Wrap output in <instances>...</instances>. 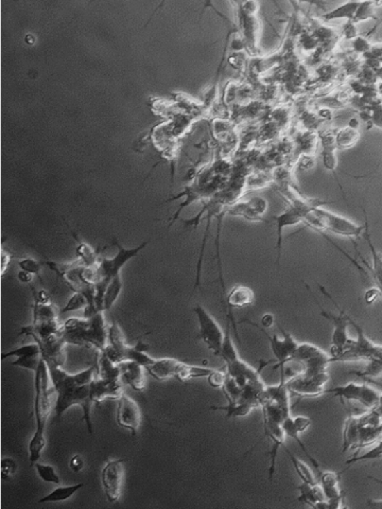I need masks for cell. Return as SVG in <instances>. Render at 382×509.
Wrapping results in <instances>:
<instances>
[{
  "mask_svg": "<svg viewBox=\"0 0 382 509\" xmlns=\"http://www.w3.org/2000/svg\"><path fill=\"white\" fill-rule=\"evenodd\" d=\"M283 448H285V451L287 452L289 458H290L291 462H292L293 465V468H294V470L297 472V476L301 478V482L309 483V484H315V483H317L315 482V474H313L310 467H309L308 465H306L303 460L295 458V456H293V454L291 453L285 447H283Z\"/></svg>",
  "mask_w": 382,
  "mask_h": 509,
  "instance_id": "f546056e",
  "label": "cell"
},
{
  "mask_svg": "<svg viewBox=\"0 0 382 509\" xmlns=\"http://www.w3.org/2000/svg\"><path fill=\"white\" fill-rule=\"evenodd\" d=\"M42 356H30V357L16 358L15 361L12 362V365L16 367L24 368V369L35 372L38 365L41 363Z\"/></svg>",
  "mask_w": 382,
  "mask_h": 509,
  "instance_id": "f35d334b",
  "label": "cell"
},
{
  "mask_svg": "<svg viewBox=\"0 0 382 509\" xmlns=\"http://www.w3.org/2000/svg\"><path fill=\"white\" fill-rule=\"evenodd\" d=\"M382 458V438L381 440H377V444H375V446L373 447V448L369 450V451H367V453L363 454V456H358V458H351V460H347V462H345V465H347V468L344 469L343 472H347V469L349 468V467L353 466L354 464H356V462H365V460H377V458ZM341 472V474H342Z\"/></svg>",
  "mask_w": 382,
  "mask_h": 509,
  "instance_id": "8d00e7d4",
  "label": "cell"
},
{
  "mask_svg": "<svg viewBox=\"0 0 382 509\" xmlns=\"http://www.w3.org/2000/svg\"><path fill=\"white\" fill-rule=\"evenodd\" d=\"M255 301V293L251 287L245 285H235L226 297L229 310L235 308H244L252 305Z\"/></svg>",
  "mask_w": 382,
  "mask_h": 509,
  "instance_id": "44dd1931",
  "label": "cell"
},
{
  "mask_svg": "<svg viewBox=\"0 0 382 509\" xmlns=\"http://www.w3.org/2000/svg\"><path fill=\"white\" fill-rule=\"evenodd\" d=\"M375 3L367 1V3H360L359 8L356 12L355 17H354L351 23L359 24L361 22L369 21L372 18L375 17Z\"/></svg>",
  "mask_w": 382,
  "mask_h": 509,
  "instance_id": "74e56055",
  "label": "cell"
},
{
  "mask_svg": "<svg viewBox=\"0 0 382 509\" xmlns=\"http://www.w3.org/2000/svg\"><path fill=\"white\" fill-rule=\"evenodd\" d=\"M122 290V281L119 276L115 277L110 281L108 287H106V293L103 297V311L106 312L112 309L113 306L119 299L120 293Z\"/></svg>",
  "mask_w": 382,
  "mask_h": 509,
  "instance_id": "f1b7e54d",
  "label": "cell"
},
{
  "mask_svg": "<svg viewBox=\"0 0 382 509\" xmlns=\"http://www.w3.org/2000/svg\"><path fill=\"white\" fill-rule=\"evenodd\" d=\"M263 432H265V437L269 438L272 444L270 452V467H269V480L271 481L274 476L275 468H276L279 450L285 444L287 436H285L281 422L265 417V416H263Z\"/></svg>",
  "mask_w": 382,
  "mask_h": 509,
  "instance_id": "4fadbf2b",
  "label": "cell"
},
{
  "mask_svg": "<svg viewBox=\"0 0 382 509\" xmlns=\"http://www.w3.org/2000/svg\"><path fill=\"white\" fill-rule=\"evenodd\" d=\"M90 308V301H88V297L80 293V292H74V294L70 297L68 303L60 310V315H66L69 312L79 311V310H85Z\"/></svg>",
  "mask_w": 382,
  "mask_h": 509,
  "instance_id": "1f68e13d",
  "label": "cell"
},
{
  "mask_svg": "<svg viewBox=\"0 0 382 509\" xmlns=\"http://www.w3.org/2000/svg\"><path fill=\"white\" fill-rule=\"evenodd\" d=\"M214 368L205 367V366L191 365L184 362H181L178 368L176 379L181 382H187L191 379H200L207 378L210 374L214 373Z\"/></svg>",
  "mask_w": 382,
  "mask_h": 509,
  "instance_id": "603a6c76",
  "label": "cell"
},
{
  "mask_svg": "<svg viewBox=\"0 0 382 509\" xmlns=\"http://www.w3.org/2000/svg\"><path fill=\"white\" fill-rule=\"evenodd\" d=\"M324 395H331L333 397L343 398L347 401L358 402L369 410L377 408L382 400V394L377 390L355 382L325 390Z\"/></svg>",
  "mask_w": 382,
  "mask_h": 509,
  "instance_id": "ba28073f",
  "label": "cell"
},
{
  "mask_svg": "<svg viewBox=\"0 0 382 509\" xmlns=\"http://www.w3.org/2000/svg\"><path fill=\"white\" fill-rule=\"evenodd\" d=\"M360 134L358 128L347 126V128H341L335 134V144L337 149L340 150H347V149L353 148L359 142Z\"/></svg>",
  "mask_w": 382,
  "mask_h": 509,
  "instance_id": "4316f807",
  "label": "cell"
},
{
  "mask_svg": "<svg viewBox=\"0 0 382 509\" xmlns=\"http://www.w3.org/2000/svg\"><path fill=\"white\" fill-rule=\"evenodd\" d=\"M117 424L122 428L130 431L133 436L138 434L142 424V410L135 400L122 394L118 399Z\"/></svg>",
  "mask_w": 382,
  "mask_h": 509,
  "instance_id": "7c38bea8",
  "label": "cell"
},
{
  "mask_svg": "<svg viewBox=\"0 0 382 509\" xmlns=\"http://www.w3.org/2000/svg\"><path fill=\"white\" fill-rule=\"evenodd\" d=\"M120 379L122 383L126 384L134 390L144 392L146 390V375L147 372L144 366L133 361H124L119 363Z\"/></svg>",
  "mask_w": 382,
  "mask_h": 509,
  "instance_id": "2e32d148",
  "label": "cell"
},
{
  "mask_svg": "<svg viewBox=\"0 0 382 509\" xmlns=\"http://www.w3.org/2000/svg\"><path fill=\"white\" fill-rule=\"evenodd\" d=\"M194 312L198 319L199 337L215 357L220 358L225 332H223L215 317L202 306L199 303L194 306Z\"/></svg>",
  "mask_w": 382,
  "mask_h": 509,
  "instance_id": "52a82bcc",
  "label": "cell"
},
{
  "mask_svg": "<svg viewBox=\"0 0 382 509\" xmlns=\"http://www.w3.org/2000/svg\"><path fill=\"white\" fill-rule=\"evenodd\" d=\"M17 265L21 271L28 272V273L32 274L34 276H40L42 265L38 260H35V259L30 258V257L21 259V260L18 261Z\"/></svg>",
  "mask_w": 382,
  "mask_h": 509,
  "instance_id": "ab89813d",
  "label": "cell"
},
{
  "mask_svg": "<svg viewBox=\"0 0 382 509\" xmlns=\"http://www.w3.org/2000/svg\"><path fill=\"white\" fill-rule=\"evenodd\" d=\"M365 221H367V215H365ZM304 222L317 233L327 231V233L345 237V238H359L362 235H365V229H367V222L365 225L357 224L343 215H337V213L323 208L321 204L313 207L305 215Z\"/></svg>",
  "mask_w": 382,
  "mask_h": 509,
  "instance_id": "277c9868",
  "label": "cell"
},
{
  "mask_svg": "<svg viewBox=\"0 0 382 509\" xmlns=\"http://www.w3.org/2000/svg\"><path fill=\"white\" fill-rule=\"evenodd\" d=\"M273 323H274V317L272 315H269V313L263 315V319H261V325L265 328L272 327Z\"/></svg>",
  "mask_w": 382,
  "mask_h": 509,
  "instance_id": "c3c4849f",
  "label": "cell"
},
{
  "mask_svg": "<svg viewBox=\"0 0 382 509\" xmlns=\"http://www.w3.org/2000/svg\"><path fill=\"white\" fill-rule=\"evenodd\" d=\"M359 6L360 1L344 3L340 5L339 7L324 14L322 17L327 22L337 21V19H347V21L351 22L355 17L356 12H357Z\"/></svg>",
  "mask_w": 382,
  "mask_h": 509,
  "instance_id": "d4e9b609",
  "label": "cell"
},
{
  "mask_svg": "<svg viewBox=\"0 0 382 509\" xmlns=\"http://www.w3.org/2000/svg\"><path fill=\"white\" fill-rule=\"evenodd\" d=\"M34 468H35L36 474L38 478L46 483H51V484H61V478L59 474H56V470L51 465L41 464V462H34Z\"/></svg>",
  "mask_w": 382,
  "mask_h": 509,
  "instance_id": "836d02e7",
  "label": "cell"
},
{
  "mask_svg": "<svg viewBox=\"0 0 382 509\" xmlns=\"http://www.w3.org/2000/svg\"><path fill=\"white\" fill-rule=\"evenodd\" d=\"M254 326L258 328L260 331H263V333H265V337H267V341L270 343L273 356H274L275 360H276V367L281 368V374L283 375L285 366L290 363L295 351H297V347H299V343H297V340L289 332L283 329L281 325H279V328L281 333H283V337H279L276 333L270 335L263 328L259 327L258 325Z\"/></svg>",
  "mask_w": 382,
  "mask_h": 509,
  "instance_id": "8fae6325",
  "label": "cell"
},
{
  "mask_svg": "<svg viewBox=\"0 0 382 509\" xmlns=\"http://www.w3.org/2000/svg\"><path fill=\"white\" fill-rule=\"evenodd\" d=\"M220 358L225 362V364L232 363V362L239 359L238 350H237L232 337H231L229 325H227L226 330H225L224 341H223Z\"/></svg>",
  "mask_w": 382,
  "mask_h": 509,
  "instance_id": "4dcf8cb0",
  "label": "cell"
},
{
  "mask_svg": "<svg viewBox=\"0 0 382 509\" xmlns=\"http://www.w3.org/2000/svg\"><path fill=\"white\" fill-rule=\"evenodd\" d=\"M33 276L34 275H32V274L28 273V272L21 271V269L17 273L18 281L22 283H25V285H30L32 281H33Z\"/></svg>",
  "mask_w": 382,
  "mask_h": 509,
  "instance_id": "bcb514c9",
  "label": "cell"
},
{
  "mask_svg": "<svg viewBox=\"0 0 382 509\" xmlns=\"http://www.w3.org/2000/svg\"><path fill=\"white\" fill-rule=\"evenodd\" d=\"M17 472V462L11 458H3L1 460V474L3 478L9 480Z\"/></svg>",
  "mask_w": 382,
  "mask_h": 509,
  "instance_id": "b9f144b4",
  "label": "cell"
},
{
  "mask_svg": "<svg viewBox=\"0 0 382 509\" xmlns=\"http://www.w3.org/2000/svg\"><path fill=\"white\" fill-rule=\"evenodd\" d=\"M10 261H11L10 253H6L3 249V255H1V272H3V275H5L8 267L10 265Z\"/></svg>",
  "mask_w": 382,
  "mask_h": 509,
  "instance_id": "7dc6e473",
  "label": "cell"
},
{
  "mask_svg": "<svg viewBox=\"0 0 382 509\" xmlns=\"http://www.w3.org/2000/svg\"><path fill=\"white\" fill-rule=\"evenodd\" d=\"M267 210V201L261 197H254L247 202L237 203L229 208V212L240 215L249 221H263Z\"/></svg>",
  "mask_w": 382,
  "mask_h": 509,
  "instance_id": "e0dca14e",
  "label": "cell"
},
{
  "mask_svg": "<svg viewBox=\"0 0 382 509\" xmlns=\"http://www.w3.org/2000/svg\"><path fill=\"white\" fill-rule=\"evenodd\" d=\"M34 297V305H47V303H51L50 301V297L45 290H41V291L35 292L33 294Z\"/></svg>",
  "mask_w": 382,
  "mask_h": 509,
  "instance_id": "f6af8a7d",
  "label": "cell"
},
{
  "mask_svg": "<svg viewBox=\"0 0 382 509\" xmlns=\"http://www.w3.org/2000/svg\"><path fill=\"white\" fill-rule=\"evenodd\" d=\"M293 422H294L295 428L301 434L308 430L309 426H311L310 418L306 417V416H297V417L293 418Z\"/></svg>",
  "mask_w": 382,
  "mask_h": 509,
  "instance_id": "7bdbcfd3",
  "label": "cell"
},
{
  "mask_svg": "<svg viewBox=\"0 0 382 509\" xmlns=\"http://www.w3.org/2000/svg\"><path fill=\"white\" fill-rule=\"evenodd\" d=\"M60 311L51 303L47 305H34L33 322L51 321L58 319Z\"/></svg>",
  "mask_w": 382,
  "mask_h": 509,
  "instance_id": "d6a6232c",
  "label": "cell"
},
{
  "mask_svg": "<svg viewBox=\"0 0 382 509\" xmlns=\"http://www.w3.org/2000/svg\"><path fill=\"white\" fill-rule=\"evenodd\" d=\"M291 362H294L299 366L301 370L299 373L306 374V375H319V374L326 373L329 366L333 364L331 353L329 355L321 348L310 343L299 344V347Z\"/></svg>",
  "mask_w": 382,
  "mask_h": 509,
  "instance_id": "8992f818",
  "label": "cell"
},
{
  "mask_svg": "<svg viewBox=\"0 0 382 509\" xmlns=\"http://www.w3.org/2000/svg\"><path fill=\"white\" fill-rule=\"evenodd\" d=\"M321 144L322 160H323L324 167L335 175V180H337L338 184L341 188L337 175L338 158L337 154H335L337 147L335 144V135L324 134L323 136H321Z\"/></svg>",
  "mask_w": 382,
  "mask_h": 509,
  "instance_id": "ffe728a7",
  "label": "cell"
},
{
  "mask_svg": "<svg viewBox=\"0 0 382 509\" xmlns=\"http://www.w3.org/2000/svg\"><path fill=\"white\" fill-rule=\"evenodd\" d=\"M84 484L79 483V484L70 485V486L59 487V488L54 489L53 492L50 494H46L43 498L38 500L40 504H44V503H56V502H64V501L69 500L72 499L76 492H79L80 489L83 488Z\"/></svg>",
  "mask_w": 382,
  "mask_h": 509,
  "instance_id": "484cf974",
  "label": "cell"
},
{
  "mask_svg": "<svg viewBox=\"0 0 382 509\" xmlns=\"http://www.w3.org/2000/svg\"><path fill=\"white\" fill-rule=\"evenodd\" d=\"M297 490L299 492V497L297 499V502L309 505L313 508L329 509L326 497L319 483H315V484L303 483L297 486Z\"/></svg>",
  "mask_w": 382,
  "mask_h": 509,
  "instance_id": "ac0fdd59",
  "label": "cell"
},
{
  "mask_svg": "<svg viewBox=\"0 0 382 509\" xmlns=\"http://www.w3.org/2000/svg\"><path fill=\"white\" fill-rule=\"evenodd\" d=\"M69 466L72 472L78 474V472L83 470L84 467H85V462H84V458L81 456L76 454V456H72V460H70Z\"/></svg>",
  "mask_w": 382,
  "mask_h": 509,
  "instance_id": "ee69618b",
  "label": "cell"
},
{
  "mask_svg": "<svg viewBox=\"0 0 382 509\" xmlns=\"http://www.w3.org/2000/svg\"><path fill=\"white\" fill-rule=\"evenodd\" d=\"M180 364L181 361L174 358H162L154 360L151 365L146 367V370L151 377L158 381H167L176 378Z\"/></svg>",
  "mask_w": 382,
  "mask_h": 509,
  "instance_id": "d6986e66",
  "label": "cell"
},
{
  "mask_svg": "<svg viewBox=\"0 0 382 509\" xmlns=\"http://www.w3.org/2000/svg\"><path fill=\"white\" fill-rule=\"evenodd\" d=\"M371 480L376 481V482L380 483V484H382L381 480H378V478H371V476H369ZM369 504L371 505L372 507H377V508H382V501H376V500H371L369 502Z\"/></svg>",
  "mask_w": 382,
  "mask_h": 509,
  "instance_id": "681fc988",
  "label": "cell"
},
{
  "mask_svg": "<svg viewBox=\"0 0 382 509\" xmlns=\"http://www.w3.org/2000/svg\"><path fill=\"white\" fill-rule=\"evenodd\" d=\"M50 378V370L45 360L42 359L38 369L34 372V418H35V431L28 446L29 460L31 464L38 462L42 452L46 447L45 430L48 417L51 413V397L54 392Z\"/></svg>",
  "mask_w": 382,
  "mask_h": 509,
  "instance_id": "7a4b0ae2",
  "label": "cell"
},
{
  "mask_svg": "<svg viewBox=\"0 0 382 509\" xmlns=\"http://www.w3.org/2000/svg\"><path fill=\"white\" fill-rule=\"evenodd\" d=\"M319 483L323 488L324 494L327 499L329 509H338L341 507L342 494L340 489V474L333 472H317Z\"/></svg>",
  "mask_w": 382,
  "mask_h": 509,
  "instance_id": "9a60e30c",
  "label": "cell"
},
{
  "mask_svg": "<svg viewBox=\"0 0 382 509\" xmlns=\"http://www.w3.org/2000/svg\"><path fill=\"white\" fill-rule=\"evenodd\" d=\"M226 379L227 373L220 369H215L214 373L210 374L207 377L209 385L212 386V387L217 388V390L218 388H223V386L225 385V382H226Z\"/></svg>",
  "mask_w": 382,
  "mask_h": 509,
  "instance_id": "60d3db41",
  "label": "cell"
},
{
  "mask_svg": "<svg viewBox=\"0 0 382 509\" xmlns=\"http://www.w3.org/2000/svg\"><path fill=\"white\" fill-rule=\"evenodd\" d=\"M319 289H321L322 293H324V294L326 295V297H329V301H331V303H333V305L335 306V308L339 310V315H333V313H331V312L326 311V310L322 309L319 301H317V297L313 295L315 301H317V306H319V312H321L322 317H325V319H326L327 321H329V323L333 325V335H331V359H333V358L337 357L339 353H341L342 350L345 348V346L347 345L349 340H351L349 337V326L351 325V324H349V313H347V312L344 311L342 308H340V306L338 305L337 301H335V299H333V297H331V295L329 294V292L325 290V287L319 285Z\"/></svg>",
  "mask_w": 382,
  "mask_h": 509,
  "instance_id": "5b68a950",
  "label": "cell"
},
{
  "mask_svg": "<svg viewBox=\"0 0 382 509\" xmlns=\"http://www.w3.org/2000/svg\"><path fill=\"white\" fill-rule=\"evenodd\" d=\"M126 458L110 460L104 465L101 472V482L106 500L117 502L122 494L124 482V462Z\"/></svg>",
  "mask_w": 382,
  "mask_h": 509,
  "instance_id": "30bf717a",
  "label": "cell"
},
{
  "mask_svg": "<svg viewBox=\"0 0 382 509\" xmlns=\"http://www.w3.org/2000/svg\"><path fill=\"white\" fill-rule=\"evenodd\" d=\"M365 237L367 239V242L369 244V251H371L372 255L371 272L372 275H373L374 283H375L376 289L379 291L380 297H382V253L376 249L375 245H374L373 241H372L367 220Z\"/></svg>",
  "mask_w": 382,
  "mask_h": 509,
  "instance_id": "7402d4cb",
  "label": "cell"
},
{
  "mask_svg": "<svg viewBox=\"0 0 382 509\" xmlns=\"http://www.w3.org/2000/svg\"><path fill=\"white\" fill-rule=\"evenodd\" d=\"M51 385L56 392V399L54 403L56 416L61 418L68 408L79 406L83 412V420L88 428V433L92 436V402L90 397V384L96 378L97 368L90 366L80 373L67 374L62 367L49 368Z\"/></svg>",
  "mask_w": 382,
  "mask_h": 509,
  "instance_id": "6da1fadb",
  "label": "cell"
},
{
  "mask_svg": "<svg viewBox=\"0 0 382 509\" xmlns=\"http://www.w3.org/2000/svg\"><path fill=\"white\" fill-rule=\"evenodd\" d=\"M128 345L124 339V333L116 322H113L112 325L108 326V346L115 349H122L124 346Z\"/></svg>",
  "mask_w": 382,
  "mask_h": 509,
  "instance_id": "d590c367",
  "label": "cell"
},
{
  "mask_svg": "<svg viewBox=\"0 0 382 509\" xmlns=\"http://www.w3.org/2000/svg\"><path fill=\"white\" fill-rule=\"evenodd\" d=\"M122 379H100L96 377L90 384V397L94 403L106 399H119L124 394Z\"/></svg>",
  "mask_w": 382,
  "mask_h": 509,
  "instance_id": "5bb4252c",
  "label": "cell"
},
{
  "mask_svg": "<svg viewBox=\"0 0 382 509\" xmlns=\"http://www.w3.org/2000/svg\"><path fill=\"white\" fill-rule=\"evenodd\" d=\"M254 408L255 406L249 402L229 401L225 406H212V410H224L226 412L227 418H232L249 415Z\"/></svg>",
  "mask_w": 382,
  "mask_h": 509,
  "instance_id": "83f0119b",
  "label": "cell"
},
{
  "mask_svg": "<svg viewBox=\"0 0 382 509\" xmlns=\"http://www.w3.org/2000/svg\"><path fill=\"white\" fill-rule=\"evenodd\" d=\"M359 447V432H358L357 416L351 415L344 424L343 452L357 449Z\"/></svg>",
  "mask_w": 382,
  "mask_h": 509,
  "instance_id": "cb8c5ba5",
  "label": "cell"
},
{
  "mask_svg": "<svg viewBox=\"0 0 382 509\" xmlns=\"http://www.w3.org/2000/svg\"><path fill=\"white\" fill-rule=\"evenodd\" d=\"M108 329L104 312H97L88 319H72L63 324V339L69 345L94 348L98 351L108 345Z\"/></svg>",
  "mask_w": 382,
  "mask_h": 509,
  "instance_id": "3957f363",
  "label": "cell"
},
{
  "mask_svg": "<svg viewBox=\"0 0 382 509\" xmlns=\"http://www.w3.org/2000/svg\"><path fill=\"white\" fill-rule=\"evenodd\" d=\"M329 380V374L322 373L319 375H306L297 373L291 379L287 380L285 384L289 392L299 398H313L324 395V386Z\"/></svg>",
  "mask_w": 382,
  "mask_h": 509,
  "instance_id": "9c48e42d",
  "label": "cell"
},
{
  "mask_svg": "<svg viewBox=\"0 0 382 509\" xmlns=\"http://www.w3.org/2000/svg\"><path fill=\"white\" fill-rule=\"evenodd\" d=\"M30 356H42L41 348H40V346L35 342L5 352V353H3L1 359L6 360L8 358L30 357Z\"/></svg>",
  "mask_w": 382,
  "mask_h": 509,
  "instance_id": "e575fe53",
  "label": "cell"
}]
</instances>
